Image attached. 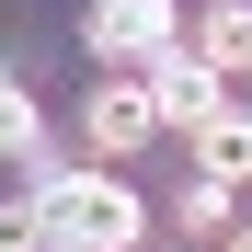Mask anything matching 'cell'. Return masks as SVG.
I'll use <instances>...</instances> for the list:
<instances>
[{
	"instance_id": "8",
	"label": "cell",
	"mask_w": 252,
	"mask_h": 252,
	"mask_svg": "<svg viewBox=\"0 0 252 252\" xmlns=\"http://www.w3.org/2000/svg\"><path fill=\"white\" fill-rule=\"evenodd\" d=\"M0 149H12V160L34 149V103H23V92H0Z\"/></svg>"
},
{
	"instance_id": "1",
	"label": "cell",
	"mask_w": 252,
	"mask_h": 252,
	"mask_svg": "<svg viewBox=\"0 0 252 252\" xmlns=\"http://www.w3.org/2000/svg\"><path fill=\"white\" fill-rule=\"evenodd\" d=\"M149 241V206L126 184H58L34 206V252H138Z\"/></svg>"
},
{
	"instance_id": "2",
	"label": "cell",
	"mask_w": 252,
	"mask_h": 252,
	"mask_svg": "<svg viewBox=\"0 0 252 252\" xmlns=\"http://www.w3.org/2000/svg\"><path fill=\"white\" fill-rule=\"evenodd\" d=\"M149 103H160V126H184V138H195V126L229 115V80L206 69V58H160V69H149Z\"/></svg>"
},
{
	"instance_id": "5",
	"label": "cell",
	"mask_w": 252,
	"mask_h": 252,
	"mask_svg": "<svg viewBox=\"0 0 252 252\" xmlns=\"http://www.w3.org/2000/svg\"><path fill=\"white\" fill-rule=\"evenodd\" d=\"M195 58L218 69V80H241V69H252V0H206V23H195Z\"/></svg>"
},
{
	"instance_id": "9",
	"label": "cell",
	"mask_w": 252,
	"mask_h": 252,
	"mask_svg": "<svg viewBox=\"0 0 252 252\" xmlns=\"http://www.w3.org/2000/svg\"><path fill=\"white\" fill-rule=\"evenodd\" d=\"M218 252H252V229H218Z\"/></svg>"
},
{
	"instance_id": "4",
	"label": "cell",
	"mask_w": 252,
	"mask_h": 252,
	"mask_svg": "<svg viewBox=\"0 0 252 252\" xmlns=\"http://www.w3.org/2000/svg\"><path fill=\"white\" fill-rule=\"evenodd\" d=\"M160 34H172V23H160V0H92V12H80V46H160Z\"/></svg>"
},
{
	"instance_id": "3",
	"label": "cell",
	"mask_w": 252,
	"mask_h": 252,
	"mask_svg": "<svg viewBox=\"0 0 252 252\" xmlns=\"http://www.w3.org/2000/svg\"><path fill=\"white\" fill-rule=\"evenodd\" d=\"M80 126H92V149H138L149 126H160V103H149V80H103Z\"/></svg>"
},
{
	"instance_id": "7",
	"label": "cell",
	"mask_w": 252,
	"mask_h": 252,
	"mask_svg": "<svg viewBox=\"0 0 252 252\" xmlns=\"http://www.w3.org/2000/svg\"><path fill=\"white\" fill-rule=\"evenodd\" d=\"M172 218H184V229H229V184H218V172H195V184H184V206H172Z\"/></svg>"
},
{
	"instance_id": "6",
	"label": "cell",
	"mask_w": 252,
	"mask_h": 252,
	"mask_svg": "<svg viewBox=\"0 0 252 252\" xmlns=\"http://www.w3.org/2000/svg\"><path fill=\"white\" fill-rule=\"evenodd\" d=\"M195 172H218V184H241V172H252V115L195 126Z\"/></svg>"
}]
</instances>
